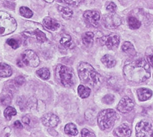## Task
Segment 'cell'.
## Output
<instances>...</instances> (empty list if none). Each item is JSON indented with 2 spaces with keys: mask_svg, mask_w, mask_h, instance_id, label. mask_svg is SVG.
<instances>
[{
  "mask_svg": "<svg viewBox=\"0 0 153 137\" xmlns=\"http://www.w3.org/2000/svg\"><path fill=\"white\" fill-rule=\"evenodd\" d=\"M123 74L127 81L140 83L150 78L151 70L148 62L144 59H140L126 64L123 68Z\"/></svg>",
  "mask_w": 153,
  "mask_h": 137,
  "instance_id": "cell-1",
  "label": "cell"
},
{
  "mask_svg": "<svg viewBox=\"0 0 153 137\" xmlns=\"http://www.w3.org/2000/svg\"><path fill=\"white\" fill-rule=\"evenodd\" d=\"M81 82L93 89H98L102 84L103 79L100 74L87 62H82L77 68Z\"/></svg>",
  "mask_w": 153,
  "mask_h": 137,
  "instance_id": "cell-2",
  "label": "cell"
},
{
  "mask_svg": "<svg viewBox=\"0 0 153 137\" xmlns=\"http://www.w3.org/2000/svg\"><path fill=\"white\" fill-rule=\"evenodd\" d=\"M117 119L116 111L113 109H105L99 112L97 115V124L99 128L104 131L112 129Z\"/></svg>",
  "mask_w": 153,
  "mask_h": 137,
  "instance_id": "cell-3",
  "label": "cell"
},
{
  "mask_svg": "<svg viewBox=\"0 0 153 137\" xmlns=\"http://www.w3.org/2000/svg\"><path fill=\"white\" fill-rule=\"evenodd\" d=\"M55 76L58 81L64 86L71 87L74 84V74L71 68L58 65L55 69Z\"/></svg>",
  "mask_w": 153,
  "mask_h": 137,
  "instance_id": "cell-4",
  "label": "cell"
},
{
  "mask_svg": "<svg viewBox=\"0 0 153 137\" xmlns=\"http://www.w3.org/2000/svg\"><path fill=\"white\" fill-rule=\"evenodd\" d=\"M17 27L16 20L8 13L0 11V36L14 32Z\"/></svg>",
  "mask_w": 153,
  "mask_h": 137,
  "instance_id": "cell-5",
  "label": "cell"
},
{
  "mask_svg": "<svg viewBox=\"0 0 153 137\" xmlns=\"http://www.w3.org/2000/svg\"><path fill=\"white\" fill-rule=\"evenodd\" d=\"M135 135L137 137L153 136V127L152 124L146 121H141L135 126Z\"/></svg>",
  "mask_w": 153,
  "mask_h": 137,
  "instance_id": "cell-6",
  "label": "cell"
},
{
  "mask_svg": "<svg viewBox=\"0 0 153 137\" xmlns=\"http://www.w3.org/2000/svg\"><path fill=\"white\" fill-rule=\"evenodd\" d=\"M22 60L25 65L33 68H36L40 64L39 57L34 51L30 49H28L23 53Z\"/></svg>",
  "mask_w": 153,
  "mask_h": 137,
  "instance_id": "cell-7",
  "label": "cell"
},
{
  "mask_svg": "<svg viewBox=\"0 0 153 137\" xmlns=\"http://www.w3.org/2000/svg\"><path fill=\"white\" fill-rule=\"evenodd\" d=\"M102 22L104 26L109 29H116L121 24V19L119 15L115 13L106 14L103 17Z\"/></svg>",
  "mask_w": 153,
  "mask_h": 137,
  "instance_id": "cell-8",
  "label": "cell"
},
{
  "mask_svg": "<svg viewBox=\"0 0 153 137\" xmlns=\"http://www.w3.org/2000/svg\"><path fill=\"white\" fill-rule=\"evenodd\" d=\"M100 42L102 45H105L109 49H114L120 45V37L117 34H111L102 37L100 39Z\"/></svg>",
  "mask_w": 153,
  "mask_h": 137,
  "instance_id": "cell-9",
  "label": "cell"
},
{
  "mask_svg": "<svg viewBox=\"0 0 153 137\" xmlns=\"http://www.w3.org/2000/svg\"><path fill=\"white\" fill-rule=\"evenodd\" d=\"M134 108V103L132 99L125 96L123 97L119 102L117 107V109L121 113L126 114L132 111Z\"/></svg>",
  "mask_w": 153,
  "mask_h": 137,
  "instance_id": "cell-10",
  "label": "cell"
},
{
  "mask_svg": "<svg viewBox=\"0 0 153 137\" xmlns=\"http://www.w3.org/2000/svg\"><path fill=\"white\" fill-rule=\"evenodd\" d=\"M83 17L85 20L94 27L99 26V22L100 18L99 12L96 10H86L84 12Z\"/></svg>",
  "mask_w": 153,
  "mask_h": 137,
  "instance_id": "cell-11",
  "label": "cell"
},
{
  "mask_svg": "<svg viewBox=\"0 0 153 137\" xmlns=\"http://www.w3.org/2000/svg\"><path fill=\"white\" fill-rule=\"evenodd\" d=\"M41 121L44 126L50 128H53L57 126L59 122V118L58 116L53 114H47L42 116Z\"/></svg>",
  "mask_w": 153,
  "mask_h": 137,
  "instance_id": "cell-12",
  "label": "cell"
},
{
  "mask_svg": "<svg viewBox=\"0 0 153 137\" xmlns=\"http://www.w3.org/2000/svg\"><path fill=\"white\" fill-rule=\"evenodd\" d=\"M113 135L116 136H130L131 135V130L128 124L123 123L114 130Z\"/></svg>",
  "mask_w": 153,
  "mask_h": 137,
  "instance_id": "cell-13",
  "label": "cell"
},
{
  "mask_svg": "<svg viewBox=\"0 0 153 137\" xmlns=\"http://www.w3.org/2000/svg\"><path fill=\"white\" fill-rule=\"evenodd\" d=\"M23 34L25 36L33 37V38L37 40V41H38L40 43H44L47 40V37L45 34L42 31H41V30L38 29L31 32L27 31L24 32Z\"/></svg>",
  "mask_w": 153,
  "mask_h": 137,
  "instance_id": "cell-14",
  "label": "cell"
},
{
  "mask_svg": "<svg viewBox=\"0 0 153 137\" xmlns=\"http://www.w3.org/2000/svg\"><path fill=\"white\" fill-rule=\"evenodd\" d=\"M43 24L46 29L52 31H56L60 27V24L56 20L49 17H47L44 19Z\"/></svg>",
  "mask_w": 153,
  "mask_h": 137,
  "instance_id": "cell-15",
  "label": "cell"
},
{
  "mask_svg": "<svg viewBox=\"0 0 153 137\" xmlns=\"http://www.w3.org/2000/svg\"><path fill=\"white\" fill-rule=\"evenodd\" d=\"M138 100L140 101H145L151 98L152 95L151 90L146 88H140L137 90Z\"/></svg>",
  "mask_w": 153,
  "mask_h": 137,
  "instance_id": "cell-16",
  "label": "cell"
},
{
  "mask_svg": "<svg viewBox=\"0 0 153 137\" xmlns=\"http://www.w3.org/2000/svg\"><path fill=\"white\" fill-rule=\"evenodd\" d=\"M122 51L128 56L132 57L136 55V50L134 45L129 42H125L121 46Z\"/></svg>",
  "mask_w": 153,
  "mask_h": 137,
  "instance_id": "cell-17",
  "label": "cell"
},
{
  "mask_svg": "<svg viewBox=\"0 0 153 137\" xmlns=\"http://www.w3.org/2000/svg\"><path fill=\"white\" fill-rule=\"evenodd\" d=\"M101 62L102 64L108 68H111L114 67L117 64V61L114 59L113 56L109 54L104 55L101 59Z\"/></svg>",
  "mask_w": 153,
  "mask_h": 137,
  "instance_id": "cell-18",
  "label": "cell"
},
{
  "mask_svg": "<svg viewBox=\"0 0 153 137\" xmlns=\"http://www.w3.org/2000/svg\"><path fill=\"white\" fill-rule=\"evenodd\" d=\"M12 74L11 67L6 64L0 63V77L7 78Z\"/></svg>",
  "mask_w": 153,
  "mask_h": 137,
  "instance_id": "cell-19",
  "label": "cell"
},
{
  "mask_svg": "<svg viewBox=\"0 0 153 137\" xmlns=\"http://www.w3.org/2000/svg\"><path fill=\"white\" fill-rule=\"evenodd\" d=\"M59 43L64 48L66 49H72L74 47L71 37L68 34H65L61 37Z\"/></svg>",
  "mask_w": 153,
  "mask_h": 137,
  "instance_id": "cell-20",
  "label": "cell"
},
{
  "mask_svg": "<svg viewBox=\"0 0 153 137\" xmlns=\"http://www.w3.org/2000/svg\"><path fill=\"white\" fill-rule=\"evenodd\" d=\"M94 35L91 32H86L82 36L83 43L86 46H90L94 41Z\"/></svg>",
  "mask_w": 153,
  "mask_h": 137,
  "instance_id": "cell-21",
  "label": "cell"
},
{
  "mask_svg": "<svg viewBox=\"0 0 153 137\" xmlns=\"http://www.w3.org/2000/svg\"><path fill=\"white\" fill-rule=\"evenodd\" d=\"M12 93L4 90L3 93L0 96V103L3 105H9L12 101Z\"/></svg>",
  "mask_w": 153,
  "mask_h": 137,
  "instance_id": "cell-22",
  "label": "cell"
},
{
  "mask_svg": "<svg viewBox=\"0 0 153 137\" xmlns=\"http://www.w3.org/2000/svg\"><path fill=\"white\" fill-rule=\"evenodd\" d=\"M91 90L88 86L80 85L78 86V94L82 98H86L90 96Z\"/></svg>",
  "mask_w": 153,
  "mask_h": 137,
  "instance_id": "cell-23",
  "label": "cell"
},
{
  "mask_svg": "<svg viewBox=\"0 0 153 137\" xmlns=\"http://www.w3.org/2000/svg\"><path fill=\"white\" fill-rule=\"evenodd\" d=\"M127 23H128L129 28L132 30L138 29L141 26V22L134 17H129L128 18V19H127Z\"/></svg>",
  "mask_w": 153,
  "mask_h": 137,
  "instance_id": "cell-24",
  "label": "cell"
},
{
  "mask_svg": "<svg viewBox=\"0 0 153 137\" xmlns=\"http://www.w3.org/2000/svg\"><path fill=\"white\" fill-rule=\"evenodd\" d=\"M65 132L67 135L71 136H75L78 134V129L74 124L68 123L65 126Z\"/></svg>",
  "mask_w": 153,
  "mask_h": 137,
  "instance_id": "cell-25",
  "label": "cell"
},
{
  "mask_svg": "<svg viewBox=\"0 0 153 137\" xmlns=\"http://www.w3.org/2000/svg\"><path fill=\"white\" fill-rule=\"evenodd\" d=\"M58 10L62 15V17L65 19H69L72 17L73 12L71 9L67 7L64 6H58Z\"/></svg>",
  "mask_w": 153,
  "mask_h": 137,
  "instance_id": "cell-26",
  "label": "cell"
},
{
  "mask_svg": "<svg viewBox=\"0 0 153 137\" xmlns=\"http://www.w3.org/2000/svg\"><path fill=\"white\" fill-rule=\"evenodd\" d=\"M37 75L43 80H47L50 78V73L47 68H42L36 71Z\"/></svg>",
  "mask_w": 153,
  "mask_h": 137,
  "instance_id": "cell-27",
  "label": "cell"
},
{
  "mask_svg": "<svg viewBox=\"0 0 153 137\" xmlns=\"http://www.w3.org/2000/svg\"><path fill=\"white\" fill-rule=\"evenodd\" d=\"M17 115V111L15 108L8 106L4 110V115L6 119L10 120L12 118V116H14Z\"/></svg>",
  "mask_w": 153,
  "mask_h": 137,
  "instance_id": "cell-28",
  "label": "cell"
},
{
  "mask_svg": "<svg viewBox=\"0 0 153 137\" xmlns=\"http://www.w3.org/2000/svg\"><path fill=\"white\" fill-rule=\"evenodd\" d=\"M20 15L26 18H30L33 15V12L32 10L27 7L22 6L20 8Z\"/></svg>",
  "mask_w": 153,
  "mask_h": 137,
  "instance_id": "cell-29",
  "label": "cell"
},
{
  "mask_svg": "<svg viewBox=\"0 0 153 137\" xmlns=\"http://www.w3.org/2000/svg\"><path fill=\"white\" fill-rule=\"evenodd\" d=\"M83 0H58V1L61 3H66L68 5L73 6H79Z\"/></svg>",
  "mask_w": 153,
  "mask_h": 137,
  "instance_id": "cell-30",
  "label": "cell"
},
{
  "mask_svg": "<svg viewBox=\"0 0 153 137\" xmlns=\"http://www.w3.org/2000/svg\"><path fill=\"white\" fill-rule=\"evenodd\" d=\"M102 102L106 104H111L114 101V96L112 95H105L102 99Z\"/></svg>",
  "mask_w": 153,
  "mask_h": 137,
  "instance_id": "cell-31",
  "label": "cell"
},
{
  "mask_svg": "<svg viewBox=\"0 0 153 137\" xmlns=\"http://www.w3.org/2000/svg\"><path fill=\"white\" fill-rule=\"evenodd\" d=\"M6 43L7 45H9L10 46L12 47L14 49H17L19 47V43L17 40H16L14 39H9L6 41Z\"/></svg>",
  "mask_w": 153,
  "mask_h": 137,
  "instance_id": "cell-32",
  "label": "cell"
},
{
  "mask_svg": "<svg viewBox=\"0 0 153 137\" xmlns=\"http://www.w3.org/2000/svg\"><path fill=\"white\" fill-rule=\"evenodd\" d=\"M107 10L110 13H115V12L117 9V5L113 2L110 3L107 6Z\"/></svg>",
  "mask_w": 153,
  "mask_h": 137,
  "instance_id": "cell-33",
  "label": "cell"
},
{
  "mask_svg": "<svg viewBox=\"0 0 153 137\" xmlns=\"http://www.w3.org/2000/svg\"><path fill=\"white\" fill-rule=\"evenodd\" d=\"M82 136L83 137H94L96 136L95 134L91 132H90L87 129H83L82 130Z\"/></svg>",
  "mask_w": 153,
  "mask_h": 137,
  "instance_id": "cell-34",
  "label": "cell"
},
{
  "mask_svg": "<svg viewBox=\"0 0 153 137\" xmlns=\"http://www.w3.org/2000/svg\"><path fill=\"white\" fill-rule=\"evenodd\" d=\"M147 60L149 64L153 67V48L149 49L147 53Z\"/></svg>",
  "mask_w": 153,
  "mask_h": 137,
  "instance_id": "cell-35",
  "label": "cell"
},
{
  "mask_svg": "<svg viewBox=\"0 0 153 137\" xmlns=\"http://www.w3.org/2000/svg\"><path fill=\"white\" fill-rule=\"evenodd\" d=\"M14 82L16 83V84L18 86H20V85H22L25 82V79L23 76H19L18 77H17L15 80H14Z\"/></svg>",
  "mask_w": 153,
  "mask_h": 137,
  "instance_id": "cell-36",
  "label": "cell"
},
{
  "mask_svg": "<svg viewBox=\"0 0 153 137\" xmlns=\"http://www.w3.org/2000/svg\"><path fill=\"white\" fill-rule=\"evenodd\" d=\"M14 126H15V127H16V128H17L19 129H21L23 128V126H22L21 122L20 121H19V120H17V121L14 122Z\"/></svg>",
  "mask_w": 153,
  "mask_h": 137,
  "instance_id": "cell-37",
  "label": "cell"
},
{
  "mask_svg": "<svg viewBox=\"0 0 153 137\" xmlns=\"http://www.w3.org/2000/svg\"><path fill=\"white\" fill-rule=\"evenodd\" d=\"M22 121L25 124H27V125H29L30 123V119L27 116H24L22 118Z\"/></svg>",
  "mask_w": 153,
  "mask_h": 137,
  "instance_id": "cell-38",
  "label": "cell"
}]
</instances>
